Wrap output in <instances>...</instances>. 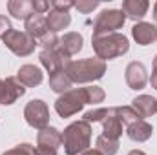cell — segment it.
Masks as SVG:
<instances>
[{"label": "cell", "mask_w": 157, "mask_h": 155, "mask_svg": "<svg viewBox=\"0 0 157 155\" xmlns=\"http://www.w3.org/2000/svg\"><path fill=\"white\" fill-rule=\"evenodd\" d=\"M91 47L101 60H112L128 53L130 42L128 37L122 33H110V35H101V37H91Z\"/></svg>", "instance_id": "cell-4"}, {"label": "cell", "mask_w": 157, "mask_h": 155, "mask_svg": "<svg viewBox=\"0 0 157 155\" xmlns=\"http://www.w3.org/2000/svg\"><path fill=\"white\" fill-rule=\"evenodd\" d=\"M84 89H86L88 104H101V102L106 99V93H104V89H102L101 86H95V84H91V86H86Z\"/></svg>", "instance_id": "cell-25"}, {"label": "cell", "mask_w": 157, "mask_h": 155, "mask_svg": "<svg viewBox=\"0 0 157 155\" xmlns=\"http://www.w3.org/2000/svg\"><path fill=\"white\" fill-rule=\"evenodd\" d=\"M122 122L119 120V117L115 115V108L112 110V113L102 120V135L108 137V139H113V141H119L121 135H122Z\"/></svg>", "instance_id": "cell-19"}, {"label": "cell", "mask_w": 157, "mask_h": 155, "mask_svg": "<svg viewBox=\"0 0 157 155\" xmlns=\"http://www.w3.org/2000/svg\"><path fill=\"white\" fill-rule=\"evenodd\" d=\"M112 110H113V108H95V110L86 112L82 119H84L86 122H90V124H91V122H102L106 117L112 113Z\"/></svg>", "instance_id": "cell-26"}, {"label": "cell", "mask_w": 157, "mask_h": 155, "mask_svg": "<svg viewBox=\"0 0 157 155\" xmlns=\"http://www.w3.org/2000/svg\"><path fill=\"white\" fill-rule=\"evenodd\" d=\"M2 155H35V146H31L29 142H22L11 150H6Z\"/></svg>", "instance_id": "cell-27"}, {"label": "cell", "mask_w": 157, "mask_h": 155, "mask_svg": "<svg viewBox=\"0 0 157 155\" xmlns=\"http://www.w3.org/2000/svg\"><path fill=\"white\" fill-rule=\"evenodd\" d=\"M46 22H48V31L57 35L59 31L66 29V28L71 24V15H70V13H66V11L51 9V11L46 15Z\"/></svg>", "instance_id": "cell-15"}, {"label": "cell", "mask_w": 157, "mask_h": 155, "mask_svg": "<svg viewBox=\"0 0 157 155\" xmlns=\"http://www.w3.org/2000/svg\"><path fill=\"white\" fill-rule=\"evenodd\" d=\"M82 44H84V39L80 33H75V31H70V33H64V37H60V47L66 55H77L78 51L82 49Z\"/></svg>", "instance_id": "cell-20"}, {"label": "cell", "mask_w": 157, "mask_h": 155, "mask_svg": "<svg viewBox=\"0 0 157 155\" xmlns=\"http://www.w3.org/2000/svg\"><path fill=\"white\" fill-rule=\"evenodd\" d=\"M148 82L152 84V88L157 91V55L154 59V66H152V77L148 78Z\"/></svg>", "instance_id": "cell-32"}, {"label": "cell", "mask_w": 157, "mask_h": 155, "mask_svg": "<svg viewBox=\"0 0 157 155\" xmlns=\"http://www.w3.org/2000/svg\"><path fill=\"white\" fill-rule=\"evenodd\" d=\"M37 146L59 152V148L62 146V131H59L55 126H48L40 130L37 133Z\"/></svg>", "instance_id": "cell-14"}, {"label": "cell", "mask_w": 157, "mask_h": 155, "mask_svg": "<svg viewBox=\"0 0 157 155\" xmlns=\"http://www.w3.org/2000/svg\"><path fill=\"white\" fill-rule=\"evenodd\" d=\"M124 78H126V84L130 86V89L139 91V89H144V86L148 84V71H146V68H144L143 62L132 60L126 66Z\"/></svg>", "instance_id": "cell-10"}, {"label": "cell", "mask_w": 157, "mask_h": 155, "mask_svg": "<svg viewBox=\"0 0 157 155\" xmlns=\"http://www.w3.org/2000/svg\"><path fill=\"white\" fill-rule=\"evenodd\" d=\"M31 6H33V13H39V15H46L51 11V2H46V0H33Z\"/></svg>", "instance_id": "cell-29"}, {"label": "cell", "mask_w": 157, "mask_h": 155, "mask_svg": "<svg viewBox=\"0 0 157 155\" xmlns=\"http://www.w3.org/2000/svg\"><path fill=\"white\" fill-rule=\"evenodd\" d=\"M80 155H102V153H101V152H99L97 148H88L86 152H82Z\"/></svg>", "instance_id": "cell-34"}, {"label": "cell", "mask_w": 157, "mask_h": 155, "mask_svg": "<svg viewBox=\"0 0 157 155\" xmlns=\"http://www.w3.org/2000/svg\"><path fill=\"white\" fill-rule=\"evenodd\" d=\"M154 20L157 22V2L154 4Z\"/></svg>", "instance_id": "cell-36"}, {"label": "cell", "mask_w": 157, "mask_h": 155, "mask_svg": "<svg viewBox=\"0 0 157 155\" xmlns=\"http://www.w3.org/2000/svg\"><path fill=\"white\" fill-rule=\"evenodd\" d=\"M132 37L139 46H150L157 40V26L152 22H137L132 28Z\"/></svg>", "instance_id": "cell-12"}, {"label": "cell", "mask_w": 157, "mask_h": 155, "mask_svg": "<svg viewBox=\"0 0 157 155\" xmlns=\"http://www.w3.org/2000/svg\"><path fill=\"white\" fill-rule=\"evenodd\" d=\"M128 155H146L143 150H132V152H128Z\"/></svg>", "instance_id": "cell-35"}, {"label": "cell", "mask_w": 157, "mask_h": 155, "mask_svg": "<svg viewBox=\"0 0 157 155\" xmlns=\"http://www.w3.org/2000/svg\"><path fill=\"white\" fill-rule=\"evenodd\" d=\"M4 44L6 47L15 53L17 57H28L35 51V47L39 46V42L35 39H31L26 31H17V29H11L4 35Z\"/></svg>", "instance_id": "cell-7"}, {"label": "cell", "mask_w": 157, "mask_h": 155, "mask_svg": "<svg viewBox=\"0 0 157 155\" xmlns=\"http://www.w3.org/2000/svg\"><path fill=\"white\" fill-rule=\"evenodd\" d=\"M24 29L26 33L35 39L37 42L42 40L49 31H48V22H46V15H39V13H31L26 20H24Z\"/></svg>", "instance_id": "cell-13"}, {"label": "cell", "mask_w": 157, "mask_h": 155, "mask_svg": "<svg viewBox=\"0 0 157 155\" xmlns=\"http://www.w3.org/2000/svg\"><path fill=\"white\" fill-rule=\"evenodd\" d=\"M132 108L144 120L154 113H157V99H154L152 95H139L132 100Z\"/></svg>", "instance_id": "cell-16"}, {"label": "cell", "mask_w": 157, "mask_h": 155, "mask_svg": "<svg viewBox=\"0 0 157 155\" xmlns=\"http://www.w3.org/2000/svg\"><path fill=\"white\" fill-rule=\"evenodd\" d=\"M150 4L146 0H124L122 2V13L126 15V18L132 20H143L146 11H148Z\"/></svg>", "instance_id": "cell-18"}, {"label": "cell", "mask_w": 157, "mask_h": 155, "mask_svg": "<svg viewBox=\"0 0 157 155\" xmlns=\"http://www.w3.org/2000/svg\"><path fill=\"white\" fill-rule=\"evenodd\" d=\"M17 80L26 89L28 88H37L44 80V73H42V70H40L39 66H35V64H24L17 71Z\"/></svg>", "instance_id": "cell-11"}, {"label": "cell", "mask_w": 157, "mask_h": 155, "mask_svg": "<svg viewBox=\"0 0 157 155\" xmlns=\"http://www.w3.org/2000/svg\"><path fill=\"white\" fill-rule=\"evenodd\" d=\"M71 7H75V2H71V0H53L51 2V9H57V11H70Z\"/></svg>", "instance_id": "cell-30"}, {"label": "cell", "mask_w": 157, "mask_h": 155, "mask_svg": "<svg viewBox=\"0 0 157 155\" xmlns=\"http://www.w3.org/2000/svg\"><path fill=\"white\" fill-rule=\"evenodd\" d=\"M71 86H73V82L70 80L66 70H60V71H55V73L49 75V88H51V91H55L59 95L70 91Z\"/></svg>", "instance_id": "cell-21"}, {"label": "cell", "mask_w": 157, "mask_h": 155, "mask_svg": "<svg viewBox=\"0 0 157 155\" xmlns=\"http://www.w3.org/2000/svg\"><path fill=\"white\" fill-rule=\"evenodd\" d=\"M24 119L26 122L35 128V130H44L49 126V108L42 99H33L26 104L24 108Z\"/></svg>", "instance_id": "cell-8"}, {"label": "cell", "mask_w": 157, "mask_h": 155, "mask_svg": "<svg viewBox=\"0 0 157 155\" xmlns=\"http://www.w3.org/2000/svg\"><path fill=\"white\" fill-rule=\"evenodd\" d=\"M152 133H154V126L150 122L143 120V119L137 120V122H133V124H130L126 128V135L133 142H144V141H148L152 137Z\"/></svg>", "instance_id": "cell-17"}, {"label": "cell", "mask_w": 157, "mask_h": 155, "mask_svg": "<svg viewBox=\"0 0 157 155\" xmlns=\"http://www.w3.org/2000/svg\"><path fill=\"white\" fill-rule=\"evenodd\" d=\"M126 22V15L122 9H104L93 22V35L91 37H101V35H110L117 33Z\"/></svg>", "instance_id": "cell-6"}, {"label": "cell", "mask_w": 157, "mask_h": 155, "mask_svg": "<svg viewBox=\"0 0 157 155\" xmlns=\"http://www.w3.org/2000/svg\"><path fill=\"white\" fill-rule=\"evenodd\" d=\"M99 6H101L99 0H78V2H75V9H78V11L84 13V15L91 13V11L97 9Z\"/></svg>", "instance_id": "cell-28"}, {"label": "cell", "mask_w": 157, "mask_h": 155, "mask_svg": "<svg viewBox=\"0 0 157 155\" xmlns=\"http://www.w3.org/2000/svg\"><path fill=\"white\" fill-rule=\"evenodd\" d=\"M59 152L55 150H48V148H40V146H35V155H57Z\"/></svg>", "instance_id": "cell-33"}, {"label": "cell", "mask_w": 157, "mask_h": 155, "mask_svg": "<svg viewBox=\"0 0 157 155\" xmlns=\"http://www.w3.org/2000/svg\"><path fill=\"white\" fill-rule=\"evenodd\" d=\"M86 104H88L86 89L84 88H71L70 91L59 95V99L55 100V112L59 113V117L68 119V117H73L78 112H82V108Z\"/></svg>", "instance_id": "cell-5"}, {"label": "cell", "mask_w": 157, "mask_h": 155, "mask_svg": "<svg viewBox=\"0 0 157 155\" xmlns=\"http://www.w3.org/2000/svg\"><path fill=\"white\" fill-rule=\"evenodd\" d=\"M40 46V64L44 66V70L51 75L55 71L66 70V66L71 62L70 55H66L60 47V39L55 33H48L42 40H39Z\"/></svg>", "instance_id": "cell-1"}, {"label": "cell", "mask_w": 157, "mask_h": 155, "mask_svg": "<svg viewBox=\"0 0 157 155\" xmlns=\"http://www.w3.org/2000/svg\"><path fill=\"white\" fill-rule=\"evenodd\" d=\"M91 144V124L84 119L71 122L62 131V146L66 155H80Z\"/></svg>", "instance_id": "cell-3"}, {"label": "cell", "mask_w": 157, "mask_h": 155, "mask_svg": "<svg viewBox=\"0 0 157 155\" xmlns=\"http://www.w3.org/2000/svg\"><path fill=\"white\" fill-rule=\"evenodd\" d=\"M24 95H26V88L17 80V77L0 78V104L2 106H11Z\"/></svg>", "instance_id": "cell-9"}, {"label": "cell", "mask_w": 157, "mask_h": 155, "mask_svg": "<svg viewBox=\"0 0 157 155\" xmlns=\"http://www.w3.org/2000/svg\"><path fill=\"white\" fill-rule=\"evenodd\" d=\"M7 11L13 18L26 20L33 13V6L29 0H9L7 2Z\"/></svg>", "instance_id": "cell-22"}, {"label": "cell", "mask_w": 157, "mask_h": 155, "mask_svg": "<svg viewBox=\"0 0 157 155\" xmlns=\"http://www.w3.org/2000/svg\"><path fill=\"white\" fill-rule=\"evenodd\" d=\"M66 73L73 84L95 82V80H101L104 77L106 62L97 59V57H90V59H82V60H71L66 66Z\"/></svg>", "instance_id": "cell-2"}, {"label": "cell", "mask_w": 157, "mask_h": 155, "mask_svg": "<svg viewBox=\"0 0 157 155\" xmlns=\"http://www.w3.org/2000/svg\"><path fill=\"white\" fill-rule=\"evenodd\" d=\"M115 115H117L119 120H121L122 124H126V126H130V124L141 120L139 113H137L132 106H115Z\"/></svg>", "instance_id": "cell-24"}, {"label": "cell", "mask_w": 157, "mask_h": 155, "mask_svg": "<svg viewBox=\"0 0 157 155\" xmlns=\"http://www.w3.org/2000/svg\"><path fill=\"white\" fill-rule=\"evenodd\" d=\"M95 148L102 155H115L119 152V141L108 139L104 135H99L97 141H95Z\"/></svg>", "instance_id": "cell-23"}, {"label": "cell", "mask_w": 157, "mask_h": 155, "mask_svg": "<svg viewBox=\"0 0 157 155\" xmlns=\"http://www.w3.org/2000/svg\"><path fill=\"white\" fill-rule=\"evenodd\" d=\"M13 26H11V20L6 17V15H0V39H4V35L7 31H11Z\"/></svg>", "instance_id": "cell-31"}]
</instances>
